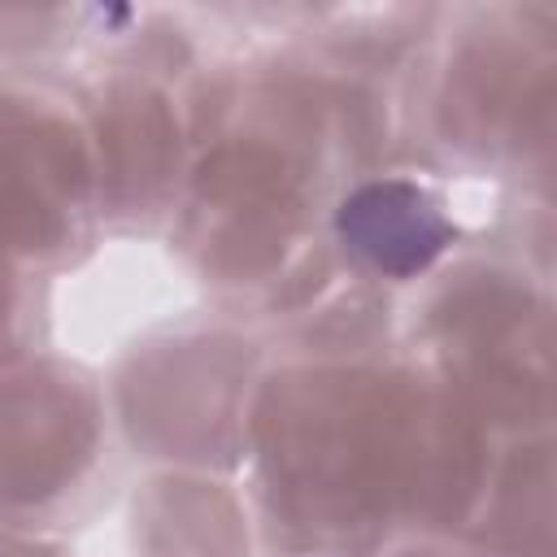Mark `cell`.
<instances>
[{
  "label": "cell",
  "instance_id": "cell-9",
  "mask_svg": "<svg viewBox=\"0 0 557 557\" xmlns=\"http://www.w3.org/2000/svg\"><path fill=\"white\" fill-rule=\"evenodd\" d=\"M326 235L339 274L387 296L422 287L466 248L444 178L418 165H383L352 178L326 213Z\"/></svg>",
  "mask_w": 557,
  "mask_h": 557
},
{
  "label": "cell",
  "instance_id": "cell-2",
  "mask_svg": "<svg viewBox=\"0 0 557 557\" xmlns=\"http://www.w3.org/2000/svg\"><path fill=\"white\" fill-rule=\"evenodd\" d=\"M496 435L418 361L270 352L248 413V513L265 557H370L396 535L461 540Z\"/></svg>",
  "mask_w": 557,
  "mask_h": 557
},
{
  "label": "cell",
  "instance_id": "cell-13",
  "mask_svg": "<svg viewBox=\"0 0 557 557\" xmlns=\"http://www.w3.org/2000/svg\"><path fill=\"white\" fill-rule=\"evenodd\" d=\"M91 35V9L83 4H22L0 9V74H48Z\"/></svg>",
  "mask_w": 557,
  "mask_h": 557
},
{
  "label": "cell",
  "instance_id": "cell-1",
  "mask_svg": "<svg viewBox=\"0 0 557 557\" xmlns=\"http://www.w3.org/2000/svg\"><path fill=\"white\" fill-rule=\"evenodd\" d=\"M191 161L170 244L218 313L278 326L339 261L335 196L396 157V83L322 65L287 44L187 78Z\"/></svg>",
  "mask_w": 557,
  "mask_h": 557
},
{
  "label": "cell",
  "instance_id": "cell-6",
  "mask_svg": "<svg viewBox=\"0 0 557 557\" xmlns=\"http://www.w3.org/2000/svg\"><path fill=\"white\" fill-rule=\"evenodd\" d=\"M270 339L231 313H187L139 335L104 396L122 444L157 470L235 474L248 457V413Z\"/></svg>",
  "mask_w": 557,
  "mask_h": 557
},
{
  "label": "cell",
  "instance_id": "cell-5",
  "mask_svg": "<svg viewBox=\"0 0 557 557\" xmlns=\"http://www.w3.org/2000/svg\"><path fill=\"white\" fill-rule=\"evenodd\" d=\"M396 339L487 435L548 431L553 296L522 252L461 248L413 287Z\"/></svg>",
  "mask_w": 557,
  "mask_h": 557
},
{
  "label": "cell",
  "instance_id": "cell-3",
  "mask_svg": "<svg viewBox=\"0 0 557 557\" xmlns=\"http://www.w3.org/2000/svg\"><path fill=\"white\" fill-rule=\"evenodd\" d=\"M557 13L548 4H453L396 78V152L448 178L548 191Z\"/></svg>",
  "mask_w": 557,
  "mask_h": 557
},
{
  "label": "cell",
  "instance_id": "cell-12",
  "mask_svg": "<svg viewBox=\"0 0 557 557\" xmlns=\"http://www.w3.org/2000/svg\"><path fill=\"white\" fill-rule=\"evenodd\" d=\"M553 535V440L548 431L496 435L479 505L461 531L474 557H548Z\"/></svg>",
  "mask_w": 557,
  "mask_h": 557
},
{
  "label": "cell",
  "instance_id": "cell-4",
  "mask_svg": "<svg viewBox=\"0 0 557 557\" xmlns=\"http://www.w3.org/2000/svg\"><path fill=\"white\" fill-rule=\"evenodd\" d=\"M91 61L65 83L91 157L100 235H165L187 183L191 35L165 9H91Z\"/></svg>",
  "mask_w": 557,
  "mask_h": 557
},
{
  "label": "cell",
  "instance_id": "cell-7",
  "mask_svg": "<svg viewBox=\"0 0 557 557\" xmlns=\"http://www.w3.org/2000/svg\"><path fill=\"white\" fill-rule=\"evenodd\" d=\"M104 383L52 348L0 366V527L61 535L113 492Z\"/></svg>",
  "mask_w": 557,
  "mask_h": 557
},
{
  "label": "cell",
  "instance_id": "cell-16",
  "mask_svg": "<svg viewBox=\"0 0 557 557\" xmlns=\"http://www.w3.org/2000/svg\"><path fill=\"white\" fill-rule=\"evenodd\" d=\"M0 557H70V548L57 535H35V531L0 527Z\"/></svg>",
  "mask_w": 557,
  "mask_h": 557
},
{
  "label": "cell",
  "instance_id": "cell-11",
  "mask_svg": "<svg viewBox=\"0 0 557 557\" xmlns=\"http://www.w3.org/2000/svg\"><path fill=\"white\" fill-rule=\"evenodd\" d=\"M278 17L287 22V48L361 78L396 83L426 44L440 4H313L278 9Z\"/></svg>",
  "mask_w": 557,
  "mask_h": 557
},
{
  "label": "cell",
  "instance_id": "cell-15",
  "mask_svg": "<svg viewBox=\"0 0 557 557\" xmlns=\"http://www.w3.org/2000/svg\"><path fill=\"white\" fill-rule=\"evenodd\" d=\"M370 557H474V553L453 535H396Z\"/></svg>",
  "mask_w": 557,
  "mask_h": 557
},
{
  "label": "cell",
  "instance_id": "cell-14",
  "mask_svg": "<svg viewBox=\"0 0 557 557\" xmlns=\"http://www.w3.org/2000/svg\"><path fill=\"white\" fill-rule=\"evenodd\" d=\"M48 348V278L0 257V366Z\"/></svg>",
  "mask_w": 557,
  "mask_h": 557
},
{
  "label": "cell",
  "instance_id": "cell-10",
  "mask_svg": "<svg viewBox=\"0 0 557 557\" xmlns=\"http://www.w3.org/2000/svg\"><path fill=\"white\" fill-rule=\"evenodd\" d=\"M248 500L200 470H152L131 500V557H252Z\"/></svg>",
  "mask_w": 557,
  "mask_h": 557
},
{
  "label": "cell",
  "instance_id": "cell-8",
  "mask_svg": "<svg viewBox=\"0 0 557 557\" xmlns=\"http://www.w3.org/2000/svg\"><path fill=\"white\" fill-rule=\"evenodd\" d=\"M96 244V178L65 83L52 70L0 74V257L52 278Z\"/></svg>",
  "mask_w": 557,
  "mask_h": 557
}]
</instances>
